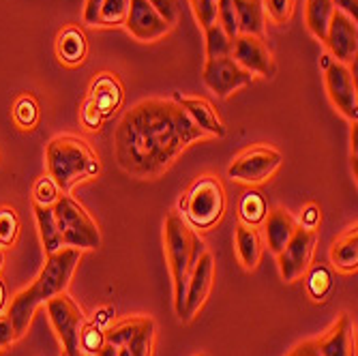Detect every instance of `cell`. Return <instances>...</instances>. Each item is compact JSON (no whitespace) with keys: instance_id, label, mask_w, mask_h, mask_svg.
<instances>
[{"instance_id":"obj_29","label":"cell","mask_w":358,"mask_h":356,"mask_svg":"<svg viewBox=\"0 0 358 356\" xmlns=\"http://www.w3.org/2000/svg\"><path fill=\"white\" fill-rule=\"evenodd\" d=\"M152 341H155V322L150 318H140L138 329L127 339L124 348H129V352L134 356H152Z\"/></svg>"},{"instance_id":"obj_33","label":"cell","mask_w":358,"mask_h":356,"mask_svg":"<svg viewBox=\"0 0 358 356\" xmlns=\"http://www.w3.org/2000/svg\"><path fill=\"white\" fill-rule=\"evenodd\" d=\"M32 204H37V206H48L52 208L58 198L62 196V191L58 189V185L54 183V178L50 174L45 176H39L35 180V185H32Z\"/></svg>"},{"instance_id":"obj_2","label":"cell","mask_w":358,"mask_h":356,"mask_svg":"<svg viewBox=\"0 0 358 356\" xmlns=\"http://www.w3.org/2000/svg\"><path fill=\"white\" fill-rule=\"evenodd\" d=\"M80 260H82V251L73 247H62L56 253H50L43 269L35 277V281L13 297L7 313L13 322L17 337L26 335L32 322V315H35V311L41 305H45L48 301H52L54 297L62 292H67L69 281Z\"/></svg>"},{"instance_id":"obj_26","label":"cell","mask_w":358,"mask_h":356,"mask_svg":"<svg viewBox=\"0 0 358 356\" xmlns=\"http://www.w3.org/2000/svg\"><path fill=\"white\" fill-rule=\"evenodd\" d=\"M11 116L20 131H32L41 120V106L37 101V97L30 92H22L13 101Z\"/></svg>"},{"instance_id":"obj_4","label":"cell","mask_w":358,"mask_h":356,"mask_svg":"<svg viewBox=\"0 0 358 356\" xmlns=\"http://www.w3.org/2000/svg\"><path fill=\"white\" fill-rule=\"evenodd\" d=\"M45 166L48 174L54 178L62 193L71 196L78 183L99 176L101 164L92 146L71 134L56 136L45 146Z\"/></svg>"},{"instance_id":"obj_20","label":"cell","mask_w":358,"mask_h":356,"mask_svg":"<svg viewBox=\"0 0 358 356\" xmlns=\"http://www.w3.org/2000/svg\"><path fill=\"white\" fill-rule=\"evenodd\" d=\"M264 230H266L268 249L277 255L289 243V238L294 236V232L299 230V221L285 208H273L266 213Z\"/></svg>"},{"instance_id":"obj_11","label":"cell","mask_w":358,"mask_h":356,"mask_svg":"<svg viewBox=\"0 0 358 356\" xmlns=\"http://www.w3.org/2000/svg\"><path fill=\"white\" fill-rule=\"evenodd\" d=\"M317 245V232L301 228L289 238V243L277 253V264H279V275L285 283H294L301 279L307 269L311 266L313 253Z\"/></svg>"},{"instance_id":"obj_9","label":"cell","mask_w":358,"mask_h":356,"mask_svg":"<svg viewBox=\"0 0 358 356\" xmlns=\"http://www.w3.org/2000/svg\"><path fill=\"white\" fill-rule=\"evenodd\" d=\"M45 309H48L52 327L56 331V337L62 346L64 356H78L80 354V348H78L80 331H82V325L86 322L80 305L67 292H62V294L54 297L52 301H48Z\"/></svg>"},{"instance_id":"obj_41","label":"cell","mask_w":358,"mask_h":356,"mask_svg":"<svg viewBox=\"0 0 358 356\" xmlns=\"http://www.w3.org/2000/svg\"><path fill=\"white\" fill-rule=\"evenodd\" d=\"M101 5H103V0H86L84 3V24L88 26H96V22H99V11H101Z\"/></svg>"},{"instance_id":"obj_38","label":"cell","mask_w":358,"mask_h":356,"mask_svg":"<svg viewBox=\"0 0 358 356\" xmlns=\"http://www.w3.org/2000/svg\"><path fill=\"white\" fill-rule=\"evenodd\" d=\"M152 5V9L164 17L172 28L178 24L180 20V7H178V0H148Z\"/></svg>"},{"instance_id":"obj_40","label":"cell","mask_w":358,"mask_h":356,"mask_svg":"<svg viewBox=\"0 0 358 356\" xmlns=\"http://www.w3.org/2000/svg\"><path fill=\"white\" fill-rule=\"evenodd\" d=\"M320 221H322V211H320V206L313 204V202L305 204V206H303V215H301V223H299L301 228L315 230L317 225H320Z\"/></svg>"},{"instance_id":"obj_48","label":"cell","mask_w":358,"mask_h":356,"mask_svg":"<svg viewBox=\"0 0 358 356\" xmlns=\"http://www.w3.org/2000/svg\"><path fill=\"white\" fill-rule=\"evenodd\" d=\"M195 356H208V354H195Z\"/></svg>"},{"instance_id":"obj_7","label":"cell","mask_w":358,"mask_h":356,"mask_svg":"<svg viewBox=\"0 0 358 356\" xmlns=\"http://www.w3.org/2000/svg\"><path fill=\"white\" fill-rule=\"evenodd\" d=\"M124 90L116 73H99L88 88V94L82 104L80 120L90 131H96L99 124L114 116V112L122 106Z\"/></svg>"},{"instance_id":"obj_46","label":"cell","mask_w":358,"mask_h":356,"mask_svg":"<svg viewBox=\"0 0 358 356\" xmlns=\"http://www.w3.org/2000/svg\"><path fill=\"white\" fill-rule=\"evenodd\" d=\"M118 356H134V354L129 352V348H124V346H122V348H118Z\"/></svg>"},{"instance_id":"obj_21","label":"cell","mask_w":358,"mask_h":356,"mask_svg":"<svg viewBox=\"0 0 358 356\" xmlns=\"http://www.w3.org/2000/svg\"><path fill=\"white\" fill-rule=\"evenodd\" d=\"M234 249L238 255V262L243 264L245 271H255L259 260H262V253H264V243L262 236L255 230V225H247L241 223L236 225V232H234Z\"/></svg>"},{"instance_id":"obj_17","label":"cell","mask_w":358,"mask_h":356,"mask_svg":"<svg viewBox=\"0 0 358 356\" xmlns=\"http://www.w3.org/2000/svg\"><path fill=\"white\" fill-rule=\"evenodd\" d=\"M174 101L187 112V116L191 118V122L204 131V136L210 138H225L227 129L223 124V120L219 118L217 110L213 108V104L204 97H189V94H174Z\"/></svg>"},{"instance_id":"obj_22","label":"cell","mask_w":358,"mask_h":356,"mask_svg":"<svg viewBox=\"0 0 358 356\" xmlns=\"http://www.w3.org/2000/svg\"><path fill=\"white\" fill-rule=\"evenodd\" d=\"M331 264L339 273H345V275H352L358 271V230H356V223L333 241Z\"/></svg>"},{"instance_id":"obj_27","label":"cell","mask_w":358,"mask_h":356,"mask_svg":"<svg viewBox=\"0 0 358 356\" xmlns=\"http://www.w3.org/2000/svg\"><path fill=\"white\" fill-rule=\"evenodd\" d=\"M307 292L315 303H324L333 292L335 277L329 264H313L307 269Z\"/></svg>"},{"instance_id":"obj_16","label":"cell","mask_w":358,"mask_h":356,"mask_svg":"<svg viewBox=\"0 0 358 356\" xmlns=\"http://www.w3.org/2000/svg\"><path fill=\"white\" fill-rule=\"evenodd\" d=\"M324 43L329 45V50H331V54L335 56L337 62H343V64L352 62L356 58V52H358V28H356V20H352L343 11H337L335 9Z\"/></svg>"},{"instance_id":"obj_36","label":"cell","mask_w":358,"mask_h":356,"mask_svg":"<svg viewBox=\"0 0 358 356\" xmlns=\"http://www.w3.org/2000/svg\"><path fill=\"white\" fill-rule=\"evenodd\" d=\"M217 22L223 26V30L232 39L238 35V24H236L234 3H232V0H217Z\"/></svg>"},{"instance_id":"obj_39","label":"cell","mask_w":358,"mask_h":356,"mask_svg":"<svg viewBox=\"0 0 358 356\" xmlns=\"http://www.w3.org/2000/svg\"><path fill=\"white\" fill-rule=\"evenodd\" d=\"M17 339H20V337H17V333H15V327H13V322H11V318H9V313H7V315H0V352L7 350V348H11Z\"/></svg>"},{"instance_id":"obj_18","label":"cell","mask_w":358,"mask_h":356,"mask_svg":"<svg viewBox=\"0 0 358 356\" xmlns=\"http://www.w3.org/2000/svg\"><path fill=\"white\" fill-rule=\"evenodd\" d=\"M320 356H354V325L348 313H341L331 329L315 339Z\"/></svg>"},{"instance_id":"obj_28","label":"cell","mask_w":358,"mask_h":356,"mask_svg":"<svg viewBox=\"0 0 358 356\" xmlns=\"http://www.w3.org/2000/svg\"><path fill=\"white\" fill-rule=\"evenodd\" d=\"M266 213H268V204H266L262 193L247 191L241 198V204H238V221L241 223L259 225L266 219Z\"/></svg>"},{"instance_id":"obj_10","label":"cell","mask_w":358,"mask_h":356,"mask_svg":"<svg viewBox=\"0 0 358 356\" xmlns=\"http://www.w3.org/2000/svg\"><path fill=\"white\" fill-rule=\"evenodd\" d=\"M324 84L331 104L352 122L358 118V92H356V78L352 69L343 62L331 60L324 56Z\"/></svg>"},{"instance_id":"obj_43","label":"cell","mask_w":358,"mask_h":356,"mask_svg":"<svg viewBox=\"0 0 358 356\" xmlns=\"http://www.w3.org/2000/svg\"><path fill=\"white\" fill-rule=\"evenodd\" d=\"M333 5L337 11H343L345 15H350L352 20H356V13H358V3L356 0H333Z\"/></svg>"},{"instance_id":"obj_1","label":"cell","mask_w":358,"mask_h":356,"mask_svg":"<svg viewBox=\"0 0 358 356\" xmlns=\"http://www.w3.org/2000/svg\"><path fill=\"white\" fill-rule=\"evenodd\" d=\"M204 138L174 99H144L122 114L114 131V157L124 174L152 180Z\"/></svg>"},{"instance_id":"obj_23","label":"cell","mask_w":358,"mask_h":356,"mask_svg":"<svg viewBox=\"0 0 358 356\" xmlns=\"http://www.w3.org/2000/svg\"><path fill=\"white\" fill-rule=\"evenodd\" d=\"M234 3V15L238 24V35H255L264 37V5L262 0H232Z\"/></svg>"},{"instance_id":"obj_49","label":"cell","mask_w":358,"mask_h":356,"mask_svg":"<svg viewBox=\"0 0 358 356\" xmlns=\"http://www.w3.org/2000/svg\"><path fill=\"white\" fill-rule=\"evenodd\" d=\"M78 356H82V354H78Z\"/></svg>"},{"instance_id":"obj_24","label":"cell","mask_w":358,"mask_h":356,"mask_svg":"<svg viewBox=\"0 0 358 356\" xmlns=\"http://www.w3.org/2000/svg\"><path fill=\"white\" fill-rule=\"evenodd\" d=\"M333 13H335L333 0H307V5H305V24H307L309 32L317 41L327 39V30H329Z\"/></svg>"},{"instance_id":"obj_45","label":"cell","mask_w":358,"mask_h":356,"mask_svg":"<svg viewBox=\"0 0 358 356\" xmlns=\"http://www.w3.org/2000/svg\"><path fill=\"white\" fill-rule=\"evenodd\" d=\"M7 305H9L7 285H5V281H3V279H0V315H3V311L7 309Z\"/></svg>"},{"instance_id":"obj_31","label":"cell","mask_w":358,"mask_h":356,"mask_svg":"<svg viewBox=\"0 0 358 356\" xmlns=\"http://www.w3.org/2000/svg\"><path fill=\"white\" fill-rule=\"evenodd\" d=\"M103 346H106V331H103V327L86 320L84 325H82L80 341H78L80 354L82 356H96V354L101 352Z\"/></svg>"},{"instance_id":"obj_44","label":"cell","mask_w":358,"mask_h":356,"mask_svg":"<svg viewBox=\"0 0 358 356\" xmlns=\"http://www.w3.org/2000/svg\"><path fill=\"white\" fill-rule=\"evenodd\" d=\"M356 150H358V124L352 122V168H354V176H356Z\"/></svg>"},{"instance_id":"obj_30","label":"cell","mask_w":358,"mask_h":356,"mask_svg":"<svg viewBox=\"0 0 358 356\" xmlns=\"http://www.w3.org/2000/svg\"><path fill=\"white\" fill-rule=\"evenodd\" d=\"M204 32H206V60L221 58V56H230L232 37L227 35L219 22H215L208 28H204Z\"/></svg>"},{"instance_id":"obj_3","label":"cell","mask_w":358,"mask_h":356,"mask_svg":"<svg viewBox=\"0 0 358 356\" xmlns=\"http://www.w3.org/2000/svg\"><path fill=\"white\" fill-rule=\"evenodd\" d=\"M164 243L174 287V311L180 318L189 277L195 269V262L206 251V245L178 211H172L164 221Z\"/></svg>"},{"instance_id":"obj_6","label":"cell","mask_w":358,"mask_h":356,"mask_svg":"<svg viewBox=\"0 0 358 356\" xmlns=\"http://www.w3.org/2000/svg\"><path fill=\"white\" fill-rule=\"evenodd\" d=\"M52 211L56 215L64 247H73L80 251L101 247L99 225L94 223V219L86 213V208L78 200H73L67 193H62L58 202L52 206Z\"/></svg>"},{"instance_id":"obj_19","label":"cell","mask_w":358,"mask_h":356,"mask_svg":"<svg viewBox=\"0 0 358 356\" xmlns=\"http://www.w3.org/2000/svg\"><path fill=\"white\" fill-rule=\"evenodd\" d=\"M88 54V41L84 30L78 26H67L56 37V56L64 67H80Z\"/></svg>"},{"instance_id":"obj_34","label":"cell","mask_w":358,"mask_h":356,"mask_svg":"<svg viewBox=\"0 0 358 356\" xmlns=\"http://www.w3.org/2000/svg\"><path fill=\"white\" fill-rule=\"evenodd\" d=\"M129 3H131V0H103L96 26H106L108 28V26L124 24L127 13H129Z\"/></svg>"},{"instance_id":"obj_37","label":"cell","mask_w":358,"mask_h":356,"mask_svg":"<svg viewBox=\"0 0 358 356\" xmlns=\"http://www.w3.org/2000/svg\"><path fill=\"white\" fill-rule=\"evenodd\" d=\"M193 15L202 28H208L217 22V0H189Z\"/></svg>"},{"instance_id":"obj_32","label":"cell","mask_w":358,"mask_h":356,"mask_svg":"<svg viewBox=\"0 0 358 356\" xmlns=\"http://www.w3.org/2000/svg\"><path fill=\"white\" fill-rule=\"evenodd\" d=\"M22 230L20 215L13 206H0V247H13Z\"/></svg>"},{"instance_id":"obj_15","label":"cell","mask_w":358,"mask_h":356,"mask_svg":"<svg viewBox=\"0 0 358 356\" xmlns=\"http://www.w3.org/2000/svg\"><path fill=\"white\" fill-rule=\"evenodd\" d=\"M124 26L138 41H144V43L166 37L172 30V26L152 9L148 0H131V3H129Z\"/></svg>"},{"instance_id":"obj_5","label":"cell","mask_w":358,"mask_h":356,"mask_svg":"<svg viewBox=\"0 0 358 356\" xmlns=\"http://www.w3.org/2000/svg\"><path fill=\"white\" fill-rule=\"evenodd\" d=\"M227 206L225 187L217 176H200L178 202V213L193 230H210L223 219Z\"/></svg>"},{"instance_id":"obj_12","label":"cell","mask_w":358,"mask_h":356,"mask_svg":"<svg viewBox=\"0 0 358 356\" xmlns=\"http://www.w3.org/2000/svg\"><path fill=\"white\" fill-rule=\"evenodd\" d=\"M202 80L204 86L210 92H215L219 99H227L232 92L249 86L253 82V76L247 69H243L232 56H221L206 60Z\"/></svg>"},{"instance_id":"obj_8","label":"cell","mask_w":358,"mask_h":356,"mask_svg":"<svg viewBox=\"0 0 358 356\" xmlns=\"http://www.w3.org/2000/svg\"><path fill=\"white\" fill-rule=\"evenodd\" d=\"M281 152L273 146L266 144H257L247 150H243L232 164L227 168V176L236 183L245 185H259L266 183L275 172L281 168Z\"/></svg>"},{"instance_id":"obj_14","label":"cell","mask_w":358,"mask_h":356,"mask_svg":"<svg viewBox=\"0 0 358 356\" xmlns=\"http://www.w3.org/2000/svg\"><path fill=\"white\" fill-rule=\"evenodd\" d=\"M213 279H215V257L210 251H204L200 255V260L195 262V269H193L189 283H187L182 315H180L182 322H191L195 315L200 313V309L204 307V303L210 294Z\"/></svg>"},{"instance_id":"obj_42","label":"cell","mask_w":358,"mask_h":356,"mask_svg":"<svg viewBox=\"0 0 358 356\" xmlns=\"http://www.w3.org/2000/svg\"><path fill=\"white\" fill-rule=\"evenodd\" d=\"M287 356H320L317 346H315V339H307V341L299 343Z\"/></svg>"},{"instance_id":"obj_47","label":"cell","mask_w":358,"mask_h":356,"mask_svg":"<svg viewBox=\"0 0 358 356\" xmlns=\"http://www.w3.org/2000/svg\"><path fill=\"white\" fill-rule=\"evenodd\" d=\"M3 264H5V255H3V249H0V271H3Z\"/></svg>"},{"instance_id":"obj_25","label":"cell","mask_w":358,"mask_h":356,"mask_svg":"<svg viewBox=\"0 0 358 356\" xmlns=\"http://www.w3.org/2000/svg\"><path fill=\"white\" fill-rule=\"evenodd\" d=\"M32 208H35L37 228H39V236H41V243H43V251L48 255L56 253L64 245H62V236H60V230H58V221H56L54 211L48 208V206H37V204H32Z\"/></svg>"},{"instance_id":"obj_13","label":"cell","mask_w":358,"mask_h":356,"mask_svg":"<svg viewBox=\"0 0 358 356\" xmlns=\"http://www.w3.org/2000/svg\"><path fill=\"white\" fill-rule=\"evenodd\" d=\"M230 56L241 64L243 69H247L251 76L259 78H275L277 73V62L266 45L264 37H255V35H236L232 39V50Z\"/></svg>"},{"instance_id":"obj_35","label":"cell","mask_w":358,"mask_h":356,"mask_svg":"<svg viewBox=\"0 0 358 356\" xmlns=\"http://www.w3.org/2000/svg\"><path fill=\"white\" fill-rule=\"evenodd\" d=\"M262 5H264V13H268V17L275 24L283 26L294 15L296 0H262Z\"/></svg>"}]
</instances>
